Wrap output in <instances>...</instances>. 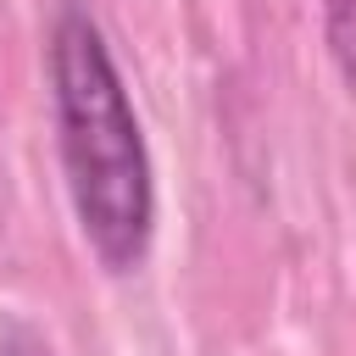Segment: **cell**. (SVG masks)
<instances>
[{
    "label": "cell",
    "mask_w": 356,
    "mask_h": 356,
    "mask_svg": "<svg viewBox=\"0 0 356 356\" xmlns=\"http://www.w3.org/2000/svg\"><path fill=\"white\" fill-rule=\"evenodd\" d=\"M50 111L83 245L106 273H134L156 234V172L128 83L83 6H61L50 28Z\"/></svg>",
    "instance_id": "obj_1"
},
{
    "label": "cell",
    "mask_w": 356,
    "mask_h": 356,
    "mask_svg": "<svg viewBox=\"0 0 356 356\" xmlns=\"http://www.w3.org/2000/svg\"><path fill=\"white\" fill-rule=\"evenodd\" d=\"M323 33H328L334 72L345 83V100L356 111V0H323Z\"/></svg>",
    "instance_id": "obj_2"
}]
</instances>
